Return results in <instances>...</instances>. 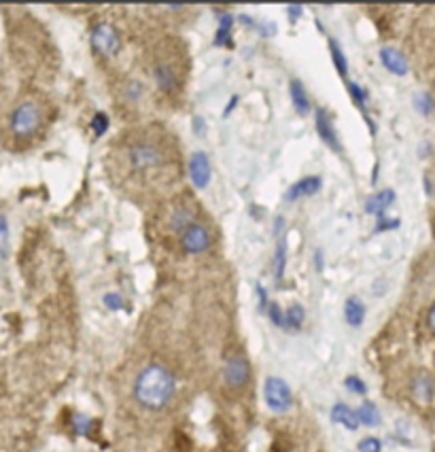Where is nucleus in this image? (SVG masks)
Wrapping results in <instances>:
<instances>
[{
  "mask_svg": "<svg viewBox=\"0 0 435 452\" xmlns=\"http://www.w3.org/2000/svg\"><path fill=\"white\" fill-rule=\"evenodd\" d=\"M395 227H399V219H378L374 232L378 234V232H387V230H395Z\"/></svg>",
  "mask_w": 435,
  "mask_h": 452,
  "instance_id": "7c9ffc66",
  "label": "nucleus"
},
{
  "mask_svg": "<svg viewBox=\"0 0 435 452\" xmlns=\"http://www.w3.org/2000/svg\"><path fill=\"white\" fill-rule=\"evenodd\" d=\"M344 316L350 327H361L365 318V306L359 298H348L344 301Z\"/></svg>",
  "mask_w": 435,
  "mask_h": 452,
  "instance_id": "dca6fc26",
  "label": "nucleus"
},
{
  "mask_svg": "<svg viewBox=\"0 0 435 452\" xmlns=\"http://www.w3.org/2000/svg\"><path fill=\"white\" fill-rule=\"evenodd\" d=\"M285 268H287V242H285V238H279V244H276V251L272 257V272H274L276 281H281L285 276Z\"/></svg>",
  "mask_w": 435,
  "mask_h": 452,
  "instance_id": "a211bd4d",
  "label": "nucleus"
},
{
  "mask_svg": "<svg viewBox=\"0 0 435 452\" xmlns=\"http://www.w3.org/2000/svg\"><path fill=\"white\" fill-rule=\"evenodd\" d=\"M92 130H94L96 136H102L109 130V117L104 113H96L94 119H92Z\"/></svg>",
  "mask_w": 435,
  "mask_h": 452,
  "instance_id": "b1692460",
  "label": "nucleus"
},
{
  "mask_svg": "<svg viewBox=\"0 0 435 452\" xmlns=\"http://www.w3.org/2000/svg\"><path fill=\"white\" fill-rule=\"evenodd\" d=\"M0 242H2V257L6 259V253H9V221H6L4 215L0 217Z\"/></svg>",
  "mask_w": 435,
  "mask_h": 452,
  "instance_id": "c85d7f7f",
  "label": "nucleus"
},
{
  "mask_svg": "<svg viewBox=\"0 0 435 452\" xmlns=\"http://www.w3.org/2000/svg\"><path fill=\"white\" fill-rule=\"evenodd\" d=\"M119 32L113 23L109 21H102L98 23L94 30H92V47L96 53L109 58V55H115L119 51Z\"/></svg>",
  "mask_w": 435,
  "mask_h": 452,
  "instance_id": "39448f33",
  "label": "nucleus"
},
{
  "mask_svg": "<svg viewBox=\"0 0 435 452\" xmlns=\"http://www.w3.org/2000/svg\"><path fill=\"white\" fill-rule=\"evenodd\" d=\"M331 421L344 425V427L350 429V431H357L359 425H361L359 419H357V412H355L353 408H348L346 404H335V406L331 408Z\"/></svg>",
  "mask_w": 435,
  "mask_h": 452,
  "instance_id": "2eb2a0df",
  "label": "nucleus"
},
{
  "mask_svg": "<svg viewBox=\"0 0 435 452\" xmlns=\"http://www.w3.org/2000/svg\"><path fill=\"white\" fill-rule=\"evenodd\" d=\"M357 419H359V423L365 425V427H376V425H380V412H378V408H376L372 402H363V404L357 408Z\"/></svg>",
  "mask_w": 435,
  "mask_h": 452,
  "instance_id": "6ab92c4d",
  "label": "nucleus"
},
{
  "mask_svg": "<svg viewBox=\"0 0 435 452\" xmlns=\"http://www.w3.org/2000/svg\"><path fill=\"white\" fill-rule=\"evenodd\" d=\"M104 303H107L111 310H119V308L124 306V300H122L117 294H107V296H104Z\"/></svg>",
  "mask_w": 435,
  "mask_h": 452,
  "instance_id": "2f4dec72",
  "label": "nucleus"
},
{
  "mask_svg": "<svg viewBox=\"0 0 435 452\" xmlns=\"http://www.w3.org/2000/svg\"><path fill=\"white\" fill-rule=\"evenodd\" d=\"M174 376L159 363H149L134 380V399L145 410H163L174 397Z\"/></svg>",
  "mask_w": 435,
  "mask_h": 452,
  "instance_id": "f257e3e1",
  "label": "nucleus"
},
{
  "mask_svg": "<svg viewBox=\"0 0 435 452\" xmlns=\"http://www.w3.org/2000/svg\"><path fill=\"white\" fill-rule=\"evenodd\" d=\"M170 221H172L170 225H172V230H174V232H178V230H183V232H185L189 225H193V212H191L189 208H178V210L172 215V219H170Z\"/></svg>",
  "mask_w": 435,
  "mask_h": 452,
  "instance_id": "5701e85b",
  "label": "nucleus"
},
{
  "mask_svg": "<svg viewBox=\"0 0 435 452\" xmlns=\"http://www.w3.org/2000/svg\"><path fill=\"white\" fill-rule=\"evenodd\" d=\"M268 314H270V321L276 325V327H285V312L281 310V306L276 301H272L268 306Z\"/></svg>",
  "mask_w": 435,
  "mask_h": 452,
  "instance_id": "393cba45",
  "label": "nucleus"
},
{
  "mask_svg": "<svg viewBox=\"0 0 435 452\" xmlns=\"http://www.w3.org/2000/svg\"><path fill=\"white\" fill-rule=\"evenodd\" d=\"M264 397H266V404L272 412H287L293 406V393H291L289 384L279 376H270L266 380Z\"/></svg>",
  "mask_w": 435,
  "mask_h": 452,
  "instance_id": "20e7f679",
  "label": "nucleus"
},
{
  "mask_svg": "<svg viewBox=\"0 0 435 452\" xmlns=\"http://www.w3.org/2000/svg\"><path fill=\"white\" fill-rule=\"evenodd\" d=\"M314 262H316V270H323V253L321 251L314 253Z\"/></svg>",
  "mask_w": 435,
  "mask_h": 452,
  "instance_id": "4c0bfd02",
  "label": "nucleus"
},
{
  "mask_svg": "<svg viewBox=\"0 0 435 452\" xmlns=\"http://www.w3.org/2000/svg\"><path fill=\"white\" fill-rule=\"evenodd\" d=\"M359 452H382V442L378 438H365L359 442Z\"/></svg>",
  "mask_w": 435,
  "mask_h": 452,
  "instance_id": "cd10ccee",
  "label": "nucleus"
},
{
  "mask_svg": "<svg viewBox=\"0 0 435 452\" xmlns=\"http://www.w3.org/2000/svg\"><path fill=\"white\" fill-rule=\"evenodd\" d=\"M255 294H257V306H259V310H266L270 306L268 303V296H266V289L262 285H257L255 287Z\"/></svg>",
  "mask_w": 435,
  "mask_h": 452,
  "instance_id": "473e14b6",
  "label": "nucleus"
},
{
  "mask_svg": "<svg viewBox=\"0 0 435 452\" xmlns=\"http://www.w3.org/2000/svg\"><path fill=\"white\" fill-rule=\"evenodd\" d=\"M283 227H285V219H283V217H276V219H274V230H272V234L279 236V238H283Z\"/></svg>",
  "mask_w": 435,
  "mask_h": 452,
  "instance_id": "f704fd0d",
  "label": "nucleus"
},
{
  "mask_svg": "<svg viewBox=\"0 0 435 452\" xmlns=\"http://www.w3.org/2000/svg\"><path fill=\"white\" fill-rule=\"evenodd\" d=\"M128 157H130L132 168H136V170L155 168L161 163V151L151 143H136L134 147H130Z\"/></svg>",
  "mask_w": 435,
  "mask_h": 452,
  "instance_id": "6e6552de",
  "label": "nucleus"
},
{
  "mask_svg": "<svg viewBox=\"0 0 435 452\" xmlns=\"http://www.w3.org/2000/svg\"><path fill=\"white\" fill-rule=\"evenodd\" d=\"M193 128H195V132H198L200 136H204V132H206V124H204V119H202V117H193Z\"/></svg>",
  "mask_w": 435,
  "mask_h": 452,
  "instance_id": "c9c22d12",
  "label": "nucleus"
},
{
  "mask_svg": "<svg viewBox=\"0 0 435 452\" xmlns=\"http://www.w3.org/2000/svg\"><path fill=\"white\" fill-rule=\"evenodd\" d=\"M304 318H306V312L299 303H293L289 306V310L285 312V327L287 329H299L304 325Z\"/></svg>",
  "mask_w": 435,
  "mask_h": 452,
  "instance_id": "4be33fe9",
  "label": "nucleus"
},
{
  "mask_svg": "<svg viewBox=\"0 0 435 452\" xmlns=\"http://www.w3.org/2000/svg\"><path fill=\"white\" fill-rule=\"evenodd\" d=\"M301 13H304V9H301L299 4H289V6H287V15L291 17V21H297V19L301 17Z\"/></svg>",
  "mask_w": 435,
  "mask_h": 452,
  "instance_id": "72a5a7b5",
  "label": "nucleus"
},
{
  "mask_svg": "<svg viewBox=\"0 0 435 452\" xmlns=\"http://www.w3.org/2000/svg\"><path fill=\"white\" fill-rule=\"evenodd\" d=\"M414 107H417L419 113H423V115H429V113L434 111V102H431V98H429L427 94H419V96L414 98Z\"/></svg>",
  "mask_w": 435,
  "mask_h": 452,
  "instance_id": "bb28decb",
  "label": "nucleus"
},
{
  "mask_svg": "<svg viewBox=\"0 0 435 452\" xmlns=\"http://www.w3.org/2000/svg\"><path fill=\"white\" fill-rule=\"evenodd\" d=\"M189 178L193 183V187L198 189H206L210 185V178H213V166H210V159L204 151H193L191 157H189Z\"/></svg>",
  "mask_w": 435,
  "mask_h": 452,
  "instance_id": "423d86ee",
  "label": "nucleus"
},
{
  "mask_svg": "<svg viewBox=\"0 0 435 452\" xmlns=\"http://www.w3.org/2000/svg\"><path fill=\"white\" fill-rule=\"evenodd\" d=\"M412 395L421 402V404H429L435 395V380L431 374L427 372H419L412 378Z\"/></svg>",
  "mask_w": 435,
  "mask_h": 452,
  "instance_id": "f8f14e48",
  "label": "nucleus"
},
{
  "mask_svg": "<svg viewBox=\"0 0 435 452\" xmlns=\"http://www.w3.org/2000/svg\"><path fill=\"white\" fill-rule=\"evenodd\" d=\"M427 325H429V329H431V333L435 335V301L431 303V308H429V312H427Z\"/></svg>",
  "mask_w": 435,
  "mask_h": 452,
  "instance_id": "e433bc0d",
  "label": "nucleus"
},
{
  "mask_svg": "<svg viewBox=\"0 0 435 452\" xmlns=\"http://www.w3.org/2000/svg\"><path fill=\"white\" fill-rule=\"evenodd\" d=\"M181 244H183L185 253H189V255L204 253V251L210 247V234H208V230H206L204 225L193 223V225H189V227L183 232Z\"/></svg>",
  "mask_w": 435,
  "mask_h": 452,
  "instance_id": "0eeeda50",
  "label": "nucleus"
},
{
  "mask_svg": "<svg viewBox=\"0 0 435 452\" xmlns=\"http://www.w3.org/2000/svg\"><path fill=\"white\" fill-rule=\"evenodd\" d=\"M289 96H291V102H293V107H295V111H297L299 115H306V113L310 111V100H308V94H306V90H304V85H301L299 81H291Z\"/></svg>",
  "mask_w": 435,
  "mask_h": 452,
  "instance_id": "f3484780",
  "label": "nucleus"
},
{
  "mask_svg": "<svg viewBox=\"0 0 435 452\" xmlns=\"http://www.w3.org/2000/svg\"><path fill=\"white\" fill-rule=\"evenodd\" d=\"M316 132H318V136H321V141L327 145V147H331L333 151H342L340 147V141H338V134H335V128H333V122H331V117H329V113L325 111V109H316Z\"/></svg>",
  "mask_w": 435,
  "mask_h": 452,
  "instance_id": "1a4fd4ad",
  "label": "nucleus"
},
{
  "mask_svg": "<svg viewBox=\"0 0 435 452\" xmlns=\"http://www.w3.org/2000/svg\"><path fill=\"white\" fill-rule=\"evenodd\" d=\"M75 431L79 436H90L92 434V419H87V416H75Z\"/></svg>",
  "mask_w": 435,
  "mask_h": 452,
  "instance_id": "c756f323",
  "label": "nucleus"
},
{
  "mask_svg": "<svg viewBox=\"0 0 435 452\" xmlns=\"http://www.w3.org/2000/svg\"><path fill=\"white\" fill-rule=\"evenodd\" d=\"M393 202H395V191H393V189H380V191H376L374 195L367 198L365 210H367L370 215L382 219V212H385Z\"/></svg>",
  "mask_w": 435,
  "mask_h": 452,
  "instance_id": "4468645a",
  "label": "nucleus"
},
{
  "mask_svg": "<svg viewBox=\"0 0 435 452\" xmlns=\"http://www.w3.org/2000/svg\"><path fill=\"white\" fill-rule=\"evenodd\" d=\"M43 124V111L36 102L32 100H26V102H19L11 115H9V128L15 136L19 139H28L32 136Z\"/></svg>",
  "mask_w": 435,
  "mask_h": 452,
  "instance_id": "f03ea898",
  "label": "nucleus"
},
{
  "mask_svg": "<svg viewBox=\"0 0 435 452\" xmlns=\"http://www.w3.org/2000/svg\"><path fill=\"white\" fill-rule=\"evenodd\" d=\"M153 77H155V83L159 85V90L166 94H172L178 87V77L168 62H157L153 68Z\"/></svg>",
  "mask_w": 435,
  "mask_h": 452,
  "instance_id": "ddd939ff",
  "label": "nucleus"
},
{
  "mask_svg": "<svg viewBox=\"0 0 435 452\" xmlns=\"http://www.w3.org/2000/svg\"><path fill=\"white\" fill-rule=\"evenodd\" d=\"M344 387H346L348 391H353V393H359V395H365V393H367L365 382H363L361 378H357V376H348V378L344 380Z\"/></svg>",
  "mask_w": 435,
  "mask_h": 452,
  "instance_id": "a878e982",
  "label": "nucleus"
},
{
  "mask_svg": "<svg viewBox=\"0 0 435 452\" xmlns=\"http://www.w3.org/2000/svg\"><path fill=\"white\" fill-rule=\"evenodd\" d=\"M223 380L230 389H245L251 380V365L242 353H234L223 363Z\"/></svg>",
  "mask_w": 435,
  "mask_h": 452,
  "instance_id": "7ed1b4c3",
  "label": "nucleus"
},
{
  "mask_svg": "<svg viewBox=\"0 0 435 452\" xmlns=\"http://www.w3.org/2000/svg\"><path fill=\"white\" fill-rule=\"evenodd\" d=\"M321 187H323L321 176H306V178H301V181H297V183L291 185L289 189H287V193H285V200L287 202H295V200H299L304 195H314Z\"/></svg>",
  "mask_w": 435,
  "mask_h": 452,
  "instance_id": "9b49d317",
  "label": "nucleus"
},
{
  "mask_svg": "<svg viewBox=\"0 0 435 452\" xmlns=\"http://www.w3.org/2000/svg\"><path fill=\"white\" fill-rule=\"evenodd\" d=\"M232 26H234V15L230 13H221L219 15V30L215 36V45H232Z\"/></svg>",
  "mask_w": 435,
  "mask_h": 452,
  "instance_id": "aec40b11",
  "label": "nucleus"
},
{
  "mask_svg": "<svg viewBox=\"0 0 435 452\" xmlns=\"http://www.w3.org/2000/svg\"><path fill=\"white\" fill-rule=\"evenodd\" d=\"M380 62H382V66L389 72H393L397 77H406L408 75V60L404 58L402 51H397L393 47H382L380 49Z\"/></svg>",
  "mask_w": 435,
  "mask_h": 452,
  "instance_id": "9d476101",
  "label": "nucleus"
},
{
  "mask_svg": "<svg viewBox=\"0 0 435 452\" xmlns=\"http://www.w3.org/2000/svg\"><path fill=\"white\" fill-rule=\"evenodd\" d=\"M329 49H331V58H333V64H335L338 75L346 79V75H348V62H346V55L342 53V47L333 38H329Z\"/></svg>",
  "mask_w": 435,
  "mask_h": 452,
  "instance_id": "412c9836",
  "label": "nucleus"
}]
</instances>
